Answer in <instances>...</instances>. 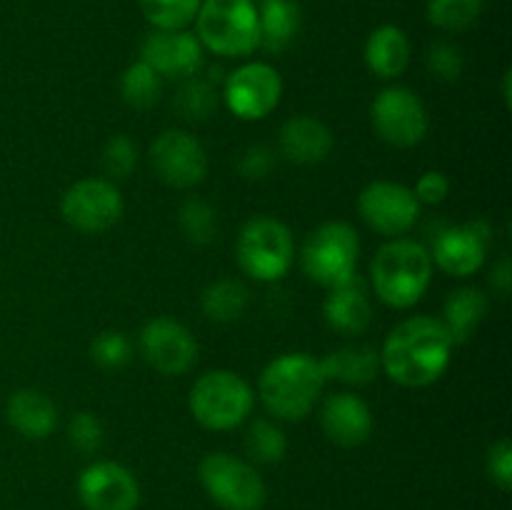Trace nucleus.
I'll return each instance as SVG.
<instances>
[{
    "instance_id": "1",
    "label": "nucleus",
    "mask_w": 512,
    "mask_h": 510,
    "mask_svg": "<svg viewBox=\"0 0 512 510\" xmlns=\"http://www.w3.org/2000/svg\"><path fill=\"white\" fill-rule=\"evenodd\" d=\"M378 353L380 370L390 380L403 388H425L448 370L453 340L440 318L415 315L390 330Z\"/></svg>"
},
{
    "instance_id": "2",
    "label": "nucleus",
    "mask_w": 512,
    "mask_h": 510,
    "mask_svg": "<svg viewBox=\"0 0 512 510\" xmlns=\"http://www.w3.org/2000/svg\"><path fill=\"white\" fill-rule=\"evenodd\" d=\"M325 383L328 378L320 358L308 353H285L263 368L258 395L273 418L298 423L315 408Z\"/></svg>"
},
{
    "instance_id": "3",
    "label": "nucleus",
    "mask_w": 512,
    "mask_h": 510,
    "mask_svg": "<svg viewBox=\"0 0 512 510\" xmlns=\"http://www.w3.org/2000/svg\"><path fill=\"white\" fill-rule=\"evenodd\" d=\"M433 280L430 250L413 238H390L370 263V283L388 308H413Z\"/></svg>"
},
{
    "instance_id": "4",
    "label": "nucleus",
    "mask_w": 512,
    "mask_h": 510,
    "mask_svg": "<svg viewBox=\"0 0 512 510\" xmlns=\"http://www.w3.org/2000/svg\"><path fill=\"white\" fill-rule=\"evenodd\" d=\"M195 35L205 50L223 58H248L260 48L255 0H203Z\"/></svg>"
},
{
    "instance_id": "5",
    "label": "nucleus",
    "mask_w": 512,
    "mask_h": 510,
    "mask_svg": "<svg viewBox=\"0 0 512 510\" xmlns=\"http://www.w3.org/2000/svg\"><path fill=\"white\" fill-rule=\"evenodd\" d=\"M190 413L208 430H233L250 418L253 388L233 370H210L190 388Z\"/></svg>"
},
{
    "instance_id": "6",
    "label": "nucleus",
    "mask_w": 512,
    "mask_h": 510,
    "mask_svg": "<svg viewBox=\"0 0 512 510\" xmlns=\"http://www.w3.org/2000/svg\"><path fill=\"white\" fill-rule=\"evenodd\" d=\"M235 253L245 275L260 283H275L293 265L295 240L288 225L278 218L258 215L240 228Z\"/></svg>"
},
{
    "instance_id": "7",
    "label": "nucleus",
    "mask_w": 512,
    "mask_h": 510,
    "mask_svg": "<svg viewBox=\"0 0 512 510\" xmlns=\"http://www.w3.org/2000/svg\"><path fill=\"white\" fill-rule=\"evenodd\" d=\"M360 238L355 228L343 220H328L308 235L300 253L305 275L325 288L345 283L358 270Z\"/></svg>"
},
{
    "instance_id": "8",
    "label": "nucleus",
    "mask_w": 512,
    "mask_h": 510,
    "mask_svg": "<svg viewBox=\"0 0 512 510\" xmlns=\"http://www.w3.org/2000/svg\"><path fill=\"white\" fill-rule=\"evenodd\" d=\"M205 493L223 510H260L265 505V483L258 470L230 453L205 455L198 468Z\"/></svg>"
},
{
    "instance_id": "9",
    "label": "nucleus",
    "mask_w": 512,
    "mask_h": 510,
    "mask_svg": "<svg viewBox=\"0 0 512 510\" xmlns=\"http://www.w3.org/2000/svg\"><path fill=\"white\" fill-rule=\"evenodd\" d=\"M60 215L73 230L100 235L123 218V195L108 178H83L65 190Z\"/></svg>"
},
{
    "instance_id": "10",
    "label": "nucleus",
    "mask_w": 512,
    "mask_h": 510,
    "mask_svg": "<svg viewBox=\"0 0 512 510\" xmlns=\"http://www.w3.org/2000/svg\"><path fill=\"white\" fill-rule=\"evenodd\" d=\"M370 120L383 143L393 148H413L428 135V110L418 93L393 85L378 93L370 105Z\"/></svg>"
},
{
    "instance_id": "11",
    "label": "nucleus",
    "mask_w": 512,
    "mask_h": 510,
    "mask_svg": "<svg viewBox=\"0 0 512 510\" xmlns=\"http://www.w3.org/2000/svg\"><path fill=\"white\" fill-rule=\"evenodd\" d=\"M283 95L280 73L268 63H245L223 80V100L240 120H263L278 108Z\"/></svg>"
},
{
    "instance_id": "12",
    "label": "nucleus",
    "mask_w": 512,
    "mask_h": 510,
    "mask_svg": "<svg viewBox=\"0 0 512 510\" xmlns=\"http://www.w3.org/2000/svg\"><path fill=\"white\" fill-rule=\"evenodd\" d=\"M358 213L370 230L385 238H400L420 218V203L413 190L393 180H375L358 195Z\"/></svg>"
},
{
    "instance_id": "13",
    "label": "nucleus",
    "mask_w": 512,
    "mask_h": 510,
    "mask_svg": "<svg viewBox=\"0 0 512 510\" xmlns=\"http://www.w3.org/2000/svg\"><path fill=\"white\" fill-rule=\"evenodd\" d=\"M150 165L170 188H193L208 175V155L188 130H163L150 145Z\"/></svg>"
},
{
    "instance_id": "14",
    "label": "nucleus",
    "mask_w": 512,
    "mask_h": 510,
    "mask_svg": "<svg viewBox=\"0 0 512 510\" xmlns=\"http://www.w3.org/2000/svg\"><path fill=\"white\" fill-rule=\"evenodd\" d=\"M140 355L160 375H185L198 360L193 333L175 318L160 315L140 330Z\"/></svg>"
},
{
    "instance_id": "15",
    "label": "nucleus",
    "mask_w": 512,
    "mask_h": 510,
    "mask_svg": "<svg viewBox=\"0 0 512 510\" xmlns=\"http://www.w3.org/2000/svg\"><path fill=\"white\" fill-rule=\"evenodd\" d=\"M490 248V228L485 220L448 225L438 230L430 248V260L453 278H468L483 268Z\"/></svg>"
},
{
    "instance_id": "16",
    "label": "nucleus",
    "mask_w": 512,
    "mask_h": 510,
    "mask_svg": "<svg viewBox=\"0 0 512 510\" xmlns=\"http://www.w3.org/2000/svg\"><path fill=\"white\" fill-rule=\"evenodd\" d=\"M140 60L163 80H185L200 73L205 48L190 30H153L140 45Z\"/></svg>"
},
{
    "instance_id": "17",
    "label": "nucleus",
    "mask_w": 512,
    "mask_h": 510,
    "mask_svg": "<svg viewBox=\"0 0 512 510\" xmlns=\"http://www.w3.org/2000/svg\"><path fill=\"white\" fill-rule=\"evenodd\" d=\"M78 495L88 510H135L140 503L138 480L113 460H98L80 473Z\"/></svg>"
},
{
    "instance_id": "18",
    "label": "nucleus",
    "mask_w": 512,
    "mask_h": 510,
    "mask_svg": "<svg viewBox=\"0 0 512 510\" xmlns=\"http://www.w3.org/2000/svg\"><path fill=\"white\" fill-rule=\"evenodd\" d=\"M320 425L333 443L343 445V448H355L373 435L375 423L373 413L363 398L340 390V393L328 395V400L323 403Z\"/></svg>"
},
{
    "instance_id": "19",
    "label": "nucleus",
    "mask_w": 512,
    "mask_h": 510,
    "mask_svg": "<svg viewBox=\"0 0 512 510\" xmlns=\"http://www.w3.org/2000/svg\"><path fill=\"white\" fill-rule=\"evenodd\" d=\"M328 298L323 303L325 323L343 335H360L373 323V305L368 298V285L358 273L345 283L328 288Z\"/></svg>"
},
{
    "instance_id": "20",
    "label": "nucleus",
    "mask_w": 512,
    "mask_h": 510,
    "mask_svg": "<svg viewBox=\"0 0 512 510\" xmlns=\"http://www.w3.org/2000/svg\"><path fill=\"white\" fill-rule=\"evenodd\" d=\"M278 148L290 163L315 165L328 158L333 150V133L323 120L313 115H293L280 128Z\"/></svg>"
},
{
    "instance_id": "21",
    "label": "nucleus",
    "mask_w": 512,
    "mask_h": 510,
    "mask_svg": "<svg viewBox=\"0 0 512 510\" xmlns=\"http://www.w3.org/2000/svg\"><path fill=\"white\" fill-rule=\"evenodd\" d=\"M365 65L373 75L383 80L400 78V75L408 70L410 55V40L405 35L403 28L398 25H380L365 40Z\"/></svg>"
},
{
    "instance_id": "22",
    "label": "nucleus",
    "mask_w": 512,
    "mask_h": 510,
    "mask_svg": "<svg viewBox=\"0 0 512 510\" xmlns=\"http://www.w3.org/2000/svg\"><path fill=\"white\" fill-rule=\"evenodd\" d=\"M5 415H8V423L30 440L48 438L58 425V408L53 405V400L30 388L15 390L10 395Z\"/></svg>"
},
{
    "instance_id": "23",
    "label": "nucleus",
    "mask_w": 512,
    "mask_h": 510,
    "mask_svg": "<svg viewBox=\"0 0 512 510\" xmlns=\"http://www.w3.org/2000/svg\"><path fill=\"white\" fill-rule=\"evenodd\" d=\"M260 28V50L278 55L300 33L303 13L295 0H255Z\"/></svg>"
},
{
    "instance_id": "24",
    "label": "nucleus",
    "mask_w": 512,
    "mask_h": 510,
    "mask_svg": "<svg viewBox=\"0 0 512 510\" xmlns=\"http://www.w3.org/2000/svg\"><path fill=\"white\" fill-rule=\"evenodd\" d=\"M328 380H340L348 385H368L380 373V353L370 345H348L320 358Z\"/></svg>"
},
{
    "instance_id": "25",
    "label": "nucleus",
    "mask_w": 512,
    "mask_h": 510,
    "mask_svg": "<svg viewBox=\"0 0 512 510\" xmlns=\"http://www.w3.org/2000/svg\"><path fill=\"white\" fill-rule=\"evenodd\" d=\"M485 313H488V298H485L483 290L458 288L453 293H448V298H445L443 318L440 320H443L453 345H460L483 323Z\"/></svg>"
},
{
    "instance_id": "26",
    "label": "nucleus",
    "mask_w": 512,
    "mask_h": 510,
    "mask_svg": "<svg viewBox=\"0 0 512 510\" xmlns=\"http://www.w3.org/2000/svg\"><path fill=\"white\" fill-rule=\"evenodd\" d=\"M250 295L240 280H215L213 285H208L203 293V313L208 315L215 323H233L240 315L248 310Z\"/></svg>"
},
{
    "instance_id": "27",
    "label": "nucleus",
    "mask_w": 512,
    "mask_h": 510,
    "mask_svg": "<svg viewBox=\"0 0 512 510\" xmlns=\"http://www.w3.org/2000/svg\"><path fill=\"white\" fill-rule=\"evenodd\" d=\"M218 88H215L213 80H205L193 75V78L180 80V88L175 93L173 105L178 110V115L190 123H200V120L210 118L218 108Z\"/></svg>"
},
{
    "instance_id": "28",
    "label": "nucleus",
    "mask_w": 512,
    "mask_h": 510,
    "mask_svg": "<svg viewBox=\"0 0 512 510\" xmlns=\"http://www.w3.org/2000/svg\"><path fill=\"white\" fill-rule=\"evenodd\" d=\"M120 93L123 100L135 110H148L163 95V78L150 68L143 60H135L133 65L123 70V78H120Z\"/></svg>"
},
{
    "instance_id": "29",
    "label": "nucleus",
    "mask_w": 512,
    "mask_h": 510,
    "mask_svg": "<svg viewBox=\"0 0 512 510\" xmlns=\"http://www.w3.org/2000/svg\"><path fill=\"white\" fill-rule=\"evenodd\" d=\"M245 450L255 463L273 465L280 463L288 453V438H285L283 428L268 418H258L250 423L248 433H245Z\"/></svg>"
},
{
    "instance_id": "30",
    "label": "nucleus",
    "mask_w": 512,
    "mask_h": 510,
    "mask_svg": "<svg viewBox=\"0 0 512 510\" xmlns=\"http://www.w3.org/2000/svg\"><path fill=\"white\" fill-rule=\"evenodd\" d=\"M485 0H428L425 15L430 23L448 33H463L478 23Z\"/></svg>"
},
{
    "instance_id": "31",
    "label": "nucleus",
    "mask_w": 512,
    "mask_h": 510,
    "mask_svg": "<svg viewBox=\"0 0 512 510\" xmlns=\"http://www.w3.org/2000/svg\"><path fill=\"white\" fill-rule=\"evenodd\" d=\"M145 20L155 30H185L195 23L203 0H138Z\"/></svg>"
},
{
    "instance_id": "32",
    "label": "nucleus",
    "mask_w": 512,
    "mask_h": 510,
    "mask_svg": "<svg viewBox=\"0 0 512 510\" xmlns=\"http://www.w3.org/2000/svg\"><path fill=\"white\" fill-rule=\"evenodd\" d=\"M180 228L195 245H208L218 238V213L205 200H185L180 208Z\"/></svg>"
},
{
    "instance_id": "33",
    "label": "nucleus",
    "mask_w": 512,
    "mask_h": 510,
    "mask_svg": "<svg viewBox=\"0 0 512 510\" xmlns=\"http://www.w3.org/2000/svg\"><path fill=\"white\" fill-rule=\"evenodd\" d=\"M90 358L103 370H120L133 358V348H130V340L125 338V333H120V330H103L90 343Z\"/></svg>"
},
{
    "instance_id": "34",
    "label": "nucleus",
    "mask_w": 512,
    "mask_h": 510,
    "mask_svg": "<svg viewBox=\"0 0 512 510\" xmlns=\"http://www.w3.org/2000/svg\"><path fill=\"white\" fill-rule=\"evenodd\" d=\"M100 163H103L108 180H125L133 173L135 165H138V148H135V143L128 135H113L105 143Z\"/></svg>"
},
{
    "instance_id": "35",
    "label": "nucleus",
    "mask_w": 512,
    "mask_h": 510,
    "mask_svg": "<svg viewBox=\"0 0 512 510\" xmlns=\"http://www.w3.org/2000/svg\"><path fill=\"white\" fill-rule=\"evenodd\" d=\"M425 65H428L430 73L435 75L443 83H455V80L463 75L465 68V55L450 40H435L433 45L425 53Z\"/></svg>"
},
{
    "instance_id": "36",
    "label": "nucleus",
    "mask_w": 512,
    "mask_h": 510,
    "mask_svg": "<svg viewBox=\"0 0 512 510\" xmlns=\"http://www.w3.org/2000/svg\"><path fill=\"white\" fill-rule=\"evenodd\" d=\"M68 440L80 453H95L103 445V425H100L98 415L88 413V410L75 413L68 423Z\"/></svg>"
},
{
    "instance_id": "37",
    "label": "nucleus",
    "mask_w": 512,
    "mask_h": 510,
    "mask_svg": "<svg viewBox=\"0 0 512 510\" xmlns=\"http://www.w3.org/2000/svg\"><path fill=\"white\" fill-rule=\"evenodd\" d=\"M275 155L268 145H250L240 153L238 173L248 180H263L273 170Z\"/></svg>"
},
{
    "instance_id": "38",
    "label": "nucleus",
    "mask_w": 512,
    "mask_h": 510,
    "mask_svg": "<svg viewBox=\"0 0 512 510\" xmlns=\"http://www.w3.org/2000/svg\"><path fill=\"white\" fill-rule=\"evenodd\" d=\"M488 475L500 490L512 488V445L508 438L498 440L488 450Z\"/></svg>"
},
{
    "instance_id": "39",
    "label": "nucleus",
    "mask_w": 512,
    "mask_h": 510,
    "mask_svg": "<svg viewBox=\"0 0 512 510\" xmlns=\"http://www.w3.org/2000/svg\"><path fill=\"white\" fill-rule=\"evenodd\" d=\"M450 193V180L440 170H428L415 183L413 195L420 205H440Z\"/></svg>"
},
{
    "instance_id": "40",
    "label": "nucleus",
    "mask_w": 512,
    "mask_h": 510,
    "mask_svg": "<svg viewBox=\"0 0 512 510\" xmlns=\"http://www.w3.org/2000/svg\"><path fill=\"white\" fill-rule=\"evenodd\" d=\"M510 275H512V273H510V260H508V258L498 260V265H495V268H493V275H490V280H493V285H495V288H498L503 295L510 293V283H512Z\"/></svg>"
}]
</instances>
